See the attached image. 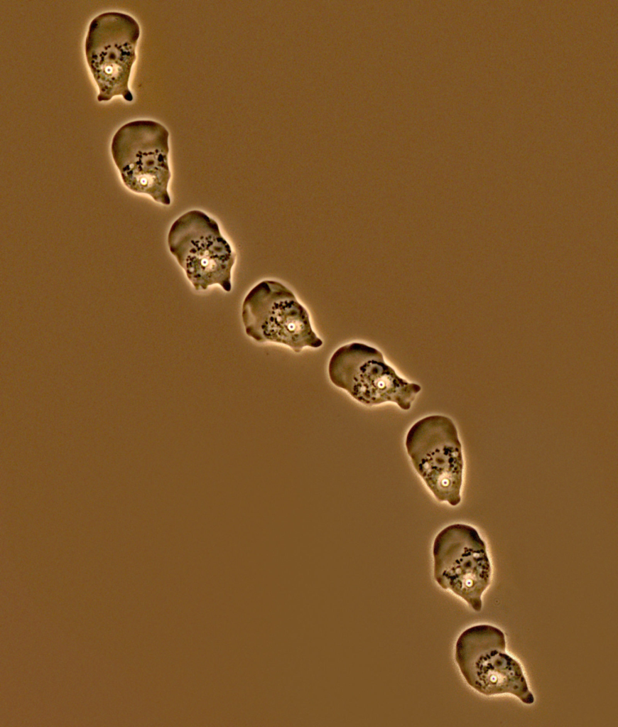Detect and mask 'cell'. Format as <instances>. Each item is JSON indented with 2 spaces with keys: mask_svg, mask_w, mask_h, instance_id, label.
Returning a JSON list of instances; mask_svg holds the SVG:
<instances>
[{
  "mask_svg": "<svg viewBox=\"0 0 618 727\" xmlns=\"http://www.w3.org/2000/svg\"><path fill=\"white\" fill-rule=\"evenodd\" d=\"M168 137V131L161 123L140 119L122 125L111 144L114 162L125 186L164 205L170 204Z\"/></svg>",
  "mask_w": 618,
  "mask_h": 727,
  "instance_id": "obj_1",
  "label": "cell"
},
{
  "mask_svg": "<svg viewBox=\"0 0 618 727\" xmlns=\"http://www.w3.org/2000/svg\"><path fill=\"white\" fill-rule=\"evenodd\" d=\"M242 320L246 334L258 343L282 344L295 352L323 344L306 308L278 281H261L249 291L242 303Z\"/></svg>",
  "mask_w": 618,
  "mask_h": 727,
  "instance_id": "obj_2",
  "label": "cell"
},
{
  "mask_svg": "<svg viewBox=\"0 0 618 727\" xmlns=\"http://www.w3.org/2000/svg\"><path fill=\"white\" fill-rule=\"evenodd\" d=\"M504 632L487 624L463 631L455 644V658L467 683L478 692L493 696L511 694L532 704L530 691L520 664L506 652Z\"/></svg>",
  "mask_w": 618,
  "mask_h": 727,
  "instance_id": "obj_3",
  "label": "cell"
},
{
  "mask_svg": "<svg viewBox=\"0 0 618 727\" xmlns=\"http://www.w3.org/2000/svg\"><path fill=\"white\" fill-rule=\"evenodd\" d=\"M168 246L195 290L218 284L231 291L236 254L213 218L199 210L183 214L169 230Z\"/></svg>",
  "mask_w": 618,
  "mask_h": 727,
  "instance_id": "obj_4",
  "label": "cell"
},
{
  "mask_svg": "<svg viewBox=\"0 0 618 727\" xmlns=\"http://www.w3.org/2000/svg\"><path fill=\"white\" fill-rule=\"evenodd\" d=\"M331 382L366 406L395 403L408 410L421 387L401 378L376 348L351 343L337 349L328 363Z\"/></svg>",
  "mask_w": 618,
  "mask_h": 727,
  "instance_id": "obj_5",
  "label": "cell"
},
{
  "mask_svg": "<svg viewBox=\"0 0 618 727\" xmlns=\"http://www.w3.org/2000/svg\"><path fill=\"white\" fill-rule=\"evenodd\" d=\"M405 446L416 471L436 499L452 506L461 501L462 444L452 420L430 415L409 429Z\"/></svg>",
  "mask_w": 618,
  "mask_h": 727,
  "instance_id": "obj_6",
  "label": "cell"
},
{
  "mask_svg": "<svg viewBox=\"0 0 618 727\" xmlns=\"http://www.w3.org/2000/svg\"><path fill=\"white\" fill-rule=\"evenodd\" d=\"M139 36V23L123 12H104L91 21L85 49L87 62L98 86L99 102L108 101L116 95H121L129 102L133 100L129 80Z\"/></svg>",
  "mask_w": 618,
  "mask_h": 727,
  "instance_id": "obj_7",
  "label": "cell"
},
{
  "mask_svg": "<svg viewBox=\"0 0 618 727\" xmlns=\"http://www.w3.org/2000/svg\"><path fill=\"white\" fill-rule=\"evenodd\" d=\"M433 556L438 584L479 612L482 595L489 585L492 569L486 544L478 532L465 524L446 527L434 539Z\"/></svg>",
  "mask_w": 618,
  "mask_h": 727,
  "instance_id": "obj_8",
  "label": "cell"
}]
</instances>
